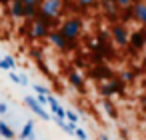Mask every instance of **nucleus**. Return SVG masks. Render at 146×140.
Returning <instances> with one entry per match:
<instances>
[{
    "instance_id": "f257e3e1",
    "label": "nucleus",
    "mask_w": 146,
    "mask_h": 140,
    "mask_svg": "<svg viewBox=\"0 0 146 140\" xmlns=\"http://www.w3.org/2000/svg\"><path fill=\"white\" fill-rule=\"evenodd\" d=\"M60 34L70 42V44H74L78 38H80V34H82V30H84V22H82V18L80 16H70V18H64L62 22H60Z\"/></svg>"
},
{
    "instance_id": "f03ea898",
    "label": "nucleus",
    "mask_w": 146,
    "mask_h": 140,
    "mask_svg": "<svg viewBox=\"0 0 146 140\" xmlns=\"http://www.w3.org/2000/svg\"><path fill=\"white\" fill-rule=\"evenodd\" d=\"M64 0H42L40 2V8H38V14L50 18V20H58L62 16V10H64Z\"/></svg>"
},
{
    "instance_id": "7ed1b4c3",
    "label": "nucleus",
    "mask_w": 146,
    "mask_h": 140,
    "mask_svg": "<svg viewBox=\"0 0 146 140\" xmlns=\"http://www.w3.org/2000/svg\"><path fill=\"white\" fill-rule=\"evenodd\" d=\"M110 38H112L118 46L124 48V46L130 42V32H128L126 24H124V22H116V24H112V28H110Z\"/></svg>"
},
{
    "instance_id": "20e7f679",
    "label": "nucleus",
    "mask_w": 146,
    "mask_h": 140,
    "mask_svg": "<svg viewBox=\"0 0 146 140\" xmlns=\"http://www.w3.org/2000/svg\"><path fill=\"white\" fill-rule=\"evenodd\" d=\"M50 26L42 20V18H34V20H30V38L32 40H42V38H48V34H50Z\"/></svg>"
},
{
    "instance_id": "39448f33",
    "label": "nucleus",
    "mask_w": 146,
    "mask_h": 140,
    "mask_svg": "<svg viewBox=\"0 0 146 140\" xmlns=\"http://www.w3.org/2000/svg\"><path fill=\"white\" fill-rule=\"evenodd\" d=\"M122 92H124V82L120 78H110V80H106V84L100 86L102 98H112L114 94H122Z\"/></svg>"
},
{
    "instance_id": "423d86ee",
    "label": "nucleus",
    "mask_w": 146,
    "mask_h": 140,
    "mask_svg": "<svg viewBox=\"0 0 146 140\" xmlns=\"http://www.w3.org/2000/svg\"><path fill=\"white\" fill-rule=\"evenodd\" d=\"M24 104H26V106H28V108L40 118V120H50V114L44 110V106H42L34 96H26V98H24Z\"/></svg>"
},
{
    "instance_id": "0eeeda50",
    "label": "nucleus",
    "mask_w": 146,
    "mask_h": 140,
    "mask_svg": "<svg viewBox=\"0 0 146 140\" xmlns=\"http://www.w3.org/2000/svg\"><path fill=\"white\" fill-rule=\"evenodd\" d=\"M48 40H50V44H52L54 48H58V50H70V48L74 46V44H70V42L60 34V30H50Z\"/></svg>"
},
{
    "instance_id": "6e6552de",
    "label": "nucleus",
    "mask_w": 146,
    "mask_h": 140,
    "mask_svg": "<svg viewBox=\"0 0 146 140\" xmlns=\"http://www.w3.org/2000/svg\"><path fill=\"white\" fill-rule=\"evenodd\" d=\"M132 18L146 28V2L140 0V2H134L132 4Z\"/></svg>"
},
{
    "instance_id": "1a4fd4ad",
    "label": "nucleus",
    "mask_w": 146,
    "mask_h": 140,
    "mask_svg": "<svg viewBox=\"0 0 146 140\" xmlns=\"http://www.w3.org/2000/svg\"><path fill=\"white\" fill-rule=\"evenodd\" d=\"M100 6L104 10V14L110 18V20H116L118 18V4H116V0H100Z\"/></svg>"
},
{
    "instance_id": "9d476101",
    "label": "nucleus",
    "mask_w": 146,
    "mask_h": 140,
    "mask_svg": "<svg viewBox=\"0 0 146 140\" xmlns=\"http://www.w3.org/2000/svg\"><path fill=\"white\" fill-rule=\"evenodd\" d=\"M68 84L76 90V92H84V78L78 72H70L68 74Z\"/></svg>"
},
{
    "instance_id": "9b49d317",
    "label": "nucleus",
    "mask_w": 146,
    "mask_h": 140,
    "mask_svg": "<svg viewBox=\"0 0 146 140\" xmlns=\"http://www.w3.org/2000/svg\"><path fill=\"white\" fill-rule=\"evenodd\" d=\"M34 126H36V124H34V120H28V122L22 126V130H20V136H18V138H20V140H34V138H36Z\"/></svg>"
},
{
    "instance_id": "f8f14e48",
    "label": "nucleus",
    "mask_w": 146,
    "mask_h": 140,
    "mask_svg": "<svg viewBox=\"0 0 146 140\" xmlns=\"http://www.w3.org/2000/svg\"><path fill=\"white\" fill-rule=\"evenodd\" d=\"M10 14L14 18H24V2L22 0H10Z\"/></svg>"
},
{
    "instance_id": "ddd939ff",
    "label": "nucleus",
    "mask_w": 146,
    "mask_h": 140,
    "mask_svg": "<svg viewBox=\"0 0 146 140\" xmlns=\"http://www.w3.org/2000/svg\"><path fill=\"white\" fill-rule=\"evenodd\" d=\"M130 46H132L134 50H140V48H144V46H146L144 36H142V30H138V32H132V34H130Z\"/></svg>"
},
{
    "instance_id": "4468645a",
    "label": "nucleus",
    "mask_w": 146,
    "mask_h": 140,
    "mask_svg": "<svg viewBox=\"0 0 146 140\" xmlns=\"http://www.w3.org/2000/svg\"><path fill=\"white\" fill-rule=\"evenodd\" d=\"M0 136L6 138V140H14V138H16L14 130H12V128H10V124H8V122H4V120H0Z\"/></svg>"
},
{
    "instance_id": "2eb2a0df",
    "label": "nucleus",
    "mask_w": 146,
    "mask_h": 140,
    "mask_svg": "<svg viewBox=\"0 0 146 140\" xmlns=\"http://www.w3.org/2000/svg\"><path fill=\"white\" fill-rule=\"evenodd\" d=\"M10 80H12L14 84H20V86H28V84H30L24 74H16V72H10Z\"/></svg>"
},
{
    "instance_id": "dca6fc26",
    "label": "nucleus",
    "mask_w": 146,
    "mask_h": 140,
    "mask_svg": "<svg viewBox=\"0 0 146 140\" xmlns=\"http://www.w3.org/2000/svg\"><path fill=\"white\" fill-rule=\"evenodd\" d=\"M102 106H104V110H106V114H108L110 118H116V108H114V104H112L108 98L102 100Z\"/></svg>"
},
{
    "instance_id": "f3484780",
    "label": "nucleus",
    "mask_w": 146,
    "mask_h": 140,
    "mask_svg": "<svg viewBox=\"0 0 146 140\" xmlns=\"http://www.w3.org/2000/svg\"><path fill=\"white\" fill-rule=\"evenodd\" d=\"M76 2H78V6L84 10V8H94L98 0H76Z\"/></svg>"
},
{
    "instance_id": "a211bd4d",
    "label": "nucleus",
    "mask_w": 146,
    "mask_h": 140,
    "mask_svg": "<svg viewBox=\"0 0 146 140\" xmlns=\"http://www.w3.org/2000/svg\"><path fill=\"white\" fill-rule=\"evenodd\" d=\"M116 4H118V8H120V10H126V8H132L134 0H116Z\"/></svg>"
},
{
    "instance_id": "6ab92c4d",
    "label": "nucleus",
    "mask_w": 146,
    "mask_h": 140,
    "mask_svg": "<svg viewBox=\"0 0 146 140\" xmlns=\"http://www.w3.org/2000/svg\"><path fill=\"white\" fill-rule=\"evenodd\" d=\"M66 120H68V122H74V124H78L80 116H78L74 110H66Z\"/></svg>"
},
{
    "instance_id": "aec40b11",
    "label": "nucleus",
    "mask_w": 146,
    "mask_h": 140,
    "mask_svg": "<svg viewBox=\"0 0 146 140\" xmlns=\"http://www.w3.org/2000/svg\"><path fill=\"white\" fill-rule=\"evenodd\" d=\"M120 80H122V82H132V80H134V72H130V70H124V72L120 74Z\"/></svg>"
},
{
    "instance_id": "412c9836",
    "label": "nucleus",
    "mask_w": 146,
    "mask_h": 140,
    "mask_svg": "<svg viewBox=\"0 0 146 140\" xmlns=\"http://www.w3.org/2000/svg\"><path fill=\"white\" fill-rule=\"evenodd\" d=\"M32 88H34V92H38V94H44V96H48V94H52V92H50V90H48L46 86H42V84H34Z\"/></svg>"
},
{
    "instance_id": "4be33fe9",
    "label": "nucleus",
    "mask_w": 146,
    "mask_h": 140,
    "mask_svg": "<svg viewBox=\"0 0 146 140\" xmlns=\"http://www.w3.org/2000/svg\"><path fill=\"white\" fill-rule=\"evenodd\" d=\"M4 62L8 64V68H10V70H16V66H18V62H16L12 56H4Z\"/></svg>"
},
{
    "instance_id": "5701e85b",
    "label": "nucleus",
    "mask_w": 146,
    "mask_h": 140,
    "mask_svg": "<svg viewBox=\"0 0 146 140\" xmlns=\"http://www.w3.org/2000/svg\"><path fill=\"white\" fill-rule=\"evenodd\" d=\"M74 136H76L78 140H88V134H86V130H82L80 126L76 128V132H74Z\"/></svg>"
},
{
    "instance_id": "b1692460",
    "label": "nucleus",
    "mask_w": 146,
    "mask_h": 140,
    "mask_svg": "<svg viewBox=\"0 0 146 140\" xmlns=\"http://www.w3.org/2000/svg\"><path fill=\"white\" fill-rule=\"evenodd\" d=\"M36 100H38L42 106H44V104H48V96H44V94H38V96H36Z\"/></svg>"
},
{
    "instance_id": "393cba45",
    "label": "nucleus",
    "mask_w": 146,
    "mask_h": 140,
    "mask_svg": "<svg viewBox=\"0 0 146 140\" xmlns=\"http://www.w3.org/2000/svg\"><path fill=\"white\" fill-rule=\"evenodd\" d=\"M8 112V104L6 102H0V116H4Z\"/></svg>"
},
{
    "instance_id": "a878e982",
    "label": "nucleus",
    "mask_w": 146,
    "mask_h": 140,
    "mask_svg": "<svg viewBox=\"0 0 146 140\" xmlns=\"http://www.w3.org/2000/svg\"><path fill=\"white\" fill-rule=\"evenodd\" d=\"M0 70H10V68H8V64L4 62V58H2V60H0Z\"/></svg>"
},
{
    "instance_id": "bb28decb",
    "label": "nucleus",
    "mask_w": 146,
    "mask_h": 140,
    "mask_svg": "<svg viewBox=\"0 0 146 140\" xmlns=\"http://www.w3.org/2000/svg\"><path fill=\"white\" fill-rule=\"evenodd\" d=\"M100 140H110V138H108L106 134H100Z\"/></svg>"
},
{
    "instance_id": "cd10ccee",
    "label": "nucleus",
    "mask_w": 146,
    "mask_h": 140,
    "mask_svg": "<svg viewBox=\"0 0 146 140\" xmlns=\"http://www.w3.org/2000/svg\"><path fill=\"white\" fill-rule=\"evenodd\" d=\"M142 36H144V42H146V28H142Z\"/></svg>"
},
{
    "instance_id": "c85d7f7f",
    "label": "nucleus",
    "mask_w": 146,
    "mask_h": 140,
    "mask_svg": "<svg viewBox=\"0 0 146 140\" xmlns=\"http://www.w3.org/2000/svg\"><path fill=\"white\" fill-rule=\"evenodd\" d=\"M144 68H146V58H144Z\"/></svg>"
},
{
    "instance_id": "c756f323",
    "label": "nucleus",
    "mask_w": 146,
    "mask_h": 140,
    "mask_svg": "<svg viewBox=\"0 0 146 140\" xmlns=\"http://www.w3.org/2000/svg\"><path fill=\"white\" fill-rule=\"evenodd\" d=\"M0 60H2V56H0Z\"/></svg>"
},
{
    "instance_id": "7c9ffc66",
    "label": "nucleus",
    "mask_w": 146,
    "mask_h": 140,
    "mask_svg": "<svg viewBox=\"0 0 146 140\" xmlns=\"http://www.w3.org/2000/svg\"><path fill=\"white\" fill-rule=\"evenodd\" d=\"M22 2H24V0H22Z\"/></svg>"
}]
</instances>
